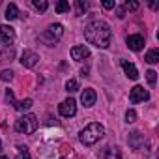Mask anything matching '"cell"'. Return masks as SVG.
Instances as JSON below:
<instances>
[{"label":"cell","instance_id":"cell-1","mask_svg":"<svg viewBox=\"0 0 159 159\" xmlns=\"http://www.w3.org/2000/svg\"><path fill=\"white\" fill-rule=\"evenodd\" d=\"M84 38L90 45L98 47V49H107L111 45V38H112V30L105 21L94 19L84 26Z\"/></svg>","mask_w":159,"mask_h":159},{"label":"cell","instance_id":"cell-2","mask_svg":"<svg viewBox=\"0 0 159 159\" xmlns=\"http://www.w3.org/2000/svg\"><path fill=\"white\" fill-rule=\"evenodd\" d=\"M103 135H105V127L99 122H92L79 133V140H81L84 146H94L99 139H103Z\"/></svg>","mask_w":159,"mask_h":159},{"label":"cell","instance_id":"cell-3","mask_svg":"<svg viewBox=\"0 0 159 159\" xmlns=\"http://www.w3.org/2000/svg\"><path fill=\"white\" fill-rule=\"evenodd\" d=\"M62 36H64V26H62L60 23H54V25H51L43 34H39V41H43L47 47H54V45L60 41Z\"/></svg>","mask_w":159,"mask_h":159},{"label":"cell","instance_id":"cell-4","mask_svg":"<svg viewBox=\"0 0 159 159\" xmlns=\"http://www.w3.org/2000/svg\"><path fill=\"white\" fill-rule=\"evenodd\" d=\"M39 122H38V116L36 114H25L21 116L17 122H15V131L17 133H25V135H30L38 129Z\"/></svg>","mask_w":159,"mask_h":159},{"label":"cell","instance_id":"cell-5","mask_svg":"<svg viewBox=\"0 0 159 159\" xmlns=\"http://www.w3.org/2000/svg\"><path fill=\"white\" fill-rule=\"evenodd\" d=\"M6 99H8V103H10V105H13V109H15V111H21V112L28 111V109L32 107V103H34L30 98H26V99H23V101H17V99H15L13 90H6Z\"/></svg>","mask_w":159,"mask_h":159},{"label":"cell","instance_id":"cell-6","mask_svg":"<svg viewBox=\"0 0 159 159\" xmlns=\"http://www.w3.org/2000/svg\"><path fill=\"white\" fill-rule=\"evenodd\" d=\"M58 112H60V116H64V118L75 116V112H77V103H75V99H73V98L64 99V101L60 103V107H58Z\"/></svg>","mask_w":159,"mask_h":159},{"label":"cell","instance_id":"cell-7","mask_svg":"<svg viewBox=\"0 0 159 159\" xmlns=\"http://www.w3.org/2000/svg\"><path fill=\"white\" fill-rule=\"evenodd\" d=\"M15 41V30L8 25H0V45L10 47Z\"/></svg>","mask_w":159,"mask_h":159},{"label":"cell","instance_id":"cell-8","mask_svg":"<svg viewBox=\"0 0 159 159\" xmlns=\"http://www.w3.org/2000/svg\"><path fill=\"white\" fill-rule=\"evenodd\" d=\"M150 99V94H148V90H144L142 86H133L131 88V92H129V101L131 103H140V101H148Z\"/></svg>","mask_w":159,"mask_h":159},{"label":"cell","instance_id":"cell-9","mask_svg":"<svg viewBox=\"0 0 159 159\" xmlns=\"http://www.w3.org/2000/svg\"><path fill=\"white\" fill-rule=\"evenodd\" d=\"M71 58L75 62H84L86 58H90V49L86 45H75L71 49Z\"/></svg>","mask_w":159,"mask_h":159},{"label":"cell","instance_id":"cell-10","mask_svg":"<svg viewBox=\"0 0 159 159\" xmlns=\"http://www.w3.org/2000/svg\"><path fill=\"white\" fill-rule=\"evenodd\" d=\"M125 43H127V47L131 49V51H140L142 47H144V36L142 34H131V36H127V39H125Z\"/></svg>","mask_w":159,"mask_h":159},{"label":"cell","instance_id":"cell-11","mask_svg":"<svg viewBox=\"0 0 159 159\" xmlns=\"http://www.w3.org/2000/svg\"><path fill=\"white\" fill-rule=\"evenodd\" d=\"M39 62V56L34 52V51H25L23 54H21V64H23V67H34L36 64Z\"/></svg>","mask_w":159,"mask_h":159},{"label":"cell","instance_id":"cell-12","mask_svg":"<svg viewBox=\"0 0 159 159\" xmlns=\"http://www.w3.org/2000/svg\"><path fill=\"white\" fill-rule=\"evenodd\" d=\"M96 99H98V94L94 88H84L83 94H81V103L84 107H94L96 105Z\"/></svg>","mask_w":159,"mask_h":159},{"label":"cell","instance_id":"cell-13","mask_svg":"<svg viewBox=\"0 0 159 159\" xmlns=\"http://www.w3.org/2000/svg\"><path fill=\"white\" fill-rule=\"evenodd\" d=\"M127 142H129V146L133 150H140L144 146V135L140 131H131L129 137H127Z\"/></svg>","mask_w":159,"mask_h":159},{"label":"cell","instance_id":"cell-14","mask_svg":"<svg viewBox=\"0 0 159 159\" xmlns=\"http://www.w3.org/2000/svg\"><path fill=\"white\" fill-rule=\"evenodd\" d=\"M99 159H122V153L116 146H107L99 152Z\"/></svg>","mask_w":159,"mask_h":159},{"label":"cell","instance_id":"cell-15","mask_svg":"<svg viewBox=\"0 0 159 159\" xmlns=\"http://www.w3.org/2000/svg\"><path fill=\"white\" fill-rule=\"evenodd\" d=\"M120 64H122V69L125 71L127 79H131V81H137V79H139V71H137L135 64H131V62H127V60H122Z\"/></svg>","mask_w":159,"mask_h":159},{"label":"cell","instance_id":"cell-16","mask_svg":"<svg viewBox=\"0 0 159 159\" xmlns=\"http://www.w3.org/2000/svg\"><path fill=\"white\" fill-rule=\"evenodd\" d=\"M19 15H21V13H19V8H17L15 4H8V8H6V15H4V17H6L8 21H13V19H17Z\"/></svg>","mask_w":159,"mask_h":159},{"label":"cell","instance_id":"cell-17","mask_svg":"<svg viewBox=\"0 0 159 159\" xmlns=\"http://www.w3.org/2000/svg\"><path fill=\"white\" fill-rule=\"evenodd\" d=\"M144 60H146L148 64H157V62H159V49H150V51L146 52Z\"/></svg>","mask_w":159,"mask_h":159},{"label":"cell","instance_id":"cell-18","mask_svg":"<svg viewBox=\"0 0 159 159\" xmlns=\"http://www.w3.org/2000/svg\"><path fill=\"white\" fill-rule=\"evenodd\" d=\"M75 10H77V15H84L88 11V2H84V0H77Z\"/></svg>","mask_w":159,"mask_h":159},{"label":"cell","instance_id":"cell-19","mask_svg":"<svg viewBox=\"0 0 159 159\" xmlns=\"http://www.w3.org/2000/svg\"><path fill=\"white\" fill-rule=\"evenodd\" d=\"M66 90H67L69 94L79 90V83H77V79H67V81H66Z\"/></svg>","mask_w":159,"mask_h":159},{"label":"cell","instance_id":"cell-20","mask_svg":"<svg viewBox=\"0 0 159 159\" xmlns=\"http://www.w3.org/2000/svg\"><path fill=\"white\" fill-rule=\"evenodd\" d=\"M54 10H56V13H66V11H69V2H66V0H60V2L54 6Z\"/></svg>","mask_w":159,"mask_h":159},{"label":"cell","instance_id":"cell-21","mask_svg":"<svg viewBox=\"0 0 159 159\" xmlns=\"http://www.w3.org/2000/svg\"><path fill=\"white\" fill-rule=\"evenodd\" d=\"M11 79H13V71L11 69H2L0 71V81L8 83V81H11Z\"/></svg>","mask_w":159,"mask_h":159},{"label":"cell","instance_id":"cell-22","mask_svg":"<svg viewBox=\"0 0 159 159\" xmlns=\"http://www.w3.org/2000/svg\"><path fill=\"white\" fill-rule=\"evenodd\" d=\"M32 6H34L38 11H45V10L49 8V4L45 2V0H34V2H32Z\"/></svg>","mask_w":159,"mask_h":159},{"label":"cell","instance_id":"cell-23","mask_svg":"<svg viewBox=\"0 0 159 159\" xmlns=\"http://www.w3.org/2000/svg\"><path fill=\"white\" fill-rule=\"evenodd\" d=\"M146 81H148V83H150L152 86H153V84L157 83V73H155L153 69H148V71H146Z\"/></svg>","mask_w":159,"mask_h":159},{"label":"cell","instance_id":"cell-24","mask_svg":"<svg viewBox=\"0 0 159 159\" xmlns=\"http://www.w3.org/2000/svg\"><path fill=\"white\" fill-rule=\"evenodd\" d=\"M135 120H137V112H135L133 109H129V111L125 112V122H127V124H133Z\"/></svg>","mask_w":159,"mask_h":159},{"label":"cell","instance_id":"cell-25","mask_svg":"<svg viewBox=\"0 0 159 159\" xmlns=\"http://www.w3.org/2000/svg\"><path fill=\"white\" fill-rule=\"evenodd\" d=\"M124 10H125V11H127V10H129V11H135V10H139V2H133V0H131V2H125V4H124Z\"/></svg>","mask_w":159,"mask_h":159},{"label":"cell","instance_id":"cell-26","mask_svg":"<svg viewBox=\"0 0 159 159\" xmlns=\"http://www.w3.org/2000/svg\"><path fill=\"white\" fill-rule=\"evenodd\" d=\"M19 153H21L23 159H32V157H30V152H28L26 146H19Z\"/></svg>","mask_w":159,"mask_h":159},{"label":"cell","instance_id":"cell-27","mask_svg":"<svg viewBox=\"0 0 159 159\" xmlns=\"http://www.w3.org/2000/svg\"><path fill=\"white\" fill-rule=\"evenodd\" d=\"M103 8L105 10H112V8H116V2L114 0H103Z\"/></svg>","mask_w":159,"mask_h":159},{"label":"cell","instance_id":"cell-28","mask_svg":"<svg viewBox=\"0 0 159 159\" xmlns=\"http://www.w3.org/2000/svg\"><path fill=\"white\" fill-rule=\"evenodd\" d=\"M116 15H118V19H124V17H125V10H124V8H118Z\"/></svg>","mask_w":159,"mask_h":159},{"label":"cell","instance_id":"cell-29","mask_svg":"<svg viewBox=\"0 0 159 159\" xmlns=\"http://www.w3.org/2000/svg\"><path fill=\"white\" fill-rule=\"evenodd\" d=\"M0 152H2V142H0Z\"/></svg>","mask_w":159,"mask_h":159},{"label":"cell","instance_id":"cell-30","mask_svg":"<svg viewBox=\"0 0 159 159\" xmlns=\"http://www.w3.org/2000/svg\"><path fill=\"white\" fill-rule=\"evenodd\" d=\"M0 159H8V157H4V155H2V157H0Z\"/></svg>","mask_w":159,"mask_h":159}]
</instances>
